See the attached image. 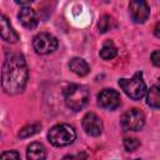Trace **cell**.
Listing matches in <instances>:
<instances>
[{"label": "cell", "instance_id": "cell-2", "mask_svg": "<svg viewBox=\"0 0 160 160\" xmlns=\"http://www.w3.org/2000/svg\"><path fill=\"white\" fill-rule=\"evenodd\" d=\"M64 100L69 109L79 111L85 108L89 101V90L84 85L71 84L64 92Z\"/></svg>", "mask_w": 160, "mask_h": 160}, {"label": "cell", "instance_id": "cell-8", "mask_svg": "<svg viewBox=\"0 0 160 160\" xmlns=\"http://www.w3.org/2000/svg\"><path fill=\"white\" fill-rule=\"evenodd\" d=\"M129 11L131 15V19L134 22L142 24L148 20L150 15V8L145 1L141 0H135L129 4Z\"/></svg>", "mask_w": 160, "mask_h": 160}, {"label": "cell", "instance_id": "cell-13", "mask_svg": "<svg viewBox=\"0 0 160 160\" xmlns=\"http://www.w3.org/2000/svg\"><path fill=\"white\" fill-rule=\"evenodd\" d=\"M69 68H70V70L74 72V74H76V75H79V76H85V75H88L89 74V65H88V62L84 60V59H81V58H72L70 61H69Z\"/></svg>", "mask_w": 160, "mask_h": 160}, {"label": "cell", "instance_id": "cell-16", "mask_svg": "<svg viewBox=\"0 0 160 160\" xmlns=\"http://www.w3.org/2000/svg\"><path fill=\"white\" fill-rule=\"evenodd\" d=\"M41 129V125L39 122H35V124H30V125H26L24 126L20 131H19V138L21 139H26V138H30L35 134H38Z\"/></svg>", "mask_w": 160, "mask_h": 160}, {"label": "cell", "instance_id": "cell-23", "mask_svg": "<svg viewBox=\"0 0 160 160\" xmlns=\"http://www.w3.org/2000/svg\"><path fill=\"white\" fill-rule=\"evenodd\" d=\"M132 160H140V159H132Z\"/></svg>", "mask_w": 160, "mask_h": 160}, {"label": "cell", "instance_id": "cell-12", "mask_svg": "<svg viewBox=\"0 0 160 160\" xmlns=\"http://www.w3.org/2000/svg\"><path fill=\"white\" fill-rule=\"evenodd\" d=\"M26 156L29 160H45L46 158V149L40 142H32L28 146Z\"/></svg>", "mask_w": 160, "mask_h": 160}, {"label": "cell", "instance_id": "cell-21", "mask_svg": "<svg viewBox=\"0 0 160 160\" xmlns=\"http://www.w3.org/2000/svg\"><path fill=\"white\" fill-rule=\"evenodd\" d=\"M61 160H76V159H75V156H72V155H65Z\"/></svg>", "mask_w": 160, "mask_h": 160}, {"label": "cell", "instance_id": "cell-1", "mask_svg": "<svg viewBox=\"0 0 160 160\" xmlns=\"http://www.w3.org/2000/svg\"><path fill=\"white\" fill-rule=\"evenodd\" d=\"M29 78L28 65L20 54H12L6 58L1 70V88L9 95H16L24 91Z\"/></svg>", "mask_w": 160, "mask_h": 160}, {"label": "cell", "instance_id": "cell-9", "mask_svg": "<svg viewBox=\"0 0 160 160\" xmlns=\"http://www.w3.org/2000/svg\"><path fill=\"white\" fill-rule=\"evenodd\" d=\"M82 129L90 136H99L102 132V121L95 112H88L82 118Z\"/></svg>", "mask_w": 160, "mask_h": 160}, {"label": "cell", "instance_id": "cell-10", "mask_svg": "<svg viewBox=\"0 0 160 160\" xmlns=\"http://www.w3.org/2000/svg\"><path fill=\"white\" fill-rule=\"evenodd\" d=\"M0 38L8 42H11V44H14L19 40L18 32L12 29L9 19L1 12H0Z\"/></svg>", "mask_w": 160, "mask_h": 160}, {"label": "cell", "instance_id": "cell-5", "mask_svg": "<svg viewBox=\"0 0 160 160\" xmlns=\"http://www.w3.org/2000/svg\"><path fill=\"white\" fill-rule=\"evenodd\" d=\"M145 124L144 112L139 109H130L120 118V125L125 131H139Z\"/></svg>", "mask_w": 160, "mask_h": 160}, {"label": "cell", "instance_id": "cell-3", "mask_svg": "<svg viewBox=\"0 0 160 160\" xmlns=\"http://www.w3.org/2000/svg\"><path fill=\"white\" fill-rule=\"evenodd\" d=\"M76 138L75 129L69 124H58L48 132V139L54 146H66L74 142Z\"/></svg>", "mask_w": 160, "mask_h": 160}, {"label": "cell", "instance_id": "cell-11", "mask_svg": "<svg viewBox=\"0 0 160 160\" xmlns=\"http://www.w3.org/2000/svg\"><path fill=\"white\" fill-rule=\"evenodd\" d=\"M18 18L22 24V26L29 30H32L38 26V22H39L38 15L30 6H22L18 14Z\"/></svg>", "mask_w": 160, "mask_h": 160}, {"label": "cell", "instance_id": "cell-15", "mask_svg": "<svg viewBox=\"0 0 160 160\" xmlns=\"http://www.w3.org/2000/svg\"><path fill=\"white\" fill-rule=\"evenodd\" d=\"M116 54H118V50L111 41L105 42L100 50V58L104 60H111L116 56Z\"/></svg>", "mask_w": 160, "mask_h": 160}, {"label": "cell", "instance_id": "cell-14", "mask_svg": "<svg viewBox=\"0 0 160 160\" xmlns=\"http://www.w3.org/2000/svg\"><path fill=\"white\" fill-rule=\"evenodd\" d=\"M146 104L154 109H159L160 106V89L159 85H152L146 94Z\"/></svg>", "mask_w": 160, "mask_h": 160}, {"label": "cell", "instance_id": "cell-18", "mask_svg": "<svg viewBox=\"0 0 160 160\" xmlns=\"http://www.w3.org/2000/svg\"><path fill=\"white\" fill-rule=\"evenodd\" d=\"M98 26H99V31H100V32H106V31L110 29V26H111V18H110L109 15H104V16L100 19Z\"/></svg>", "mask_w": 160, "mask_h": 160}, {"label": "cell", "instance_id": "cell-17", "mask_svg": "<svg viewBox=\"0 0 160 160\" xmlns=\"http://www.w3.org/2000/svg\"><path fill=\"white\" fill-rule=\"evenodd\" d=\"M140 146V141L136 138H125L124 139V148L126 151H135Z\"/></svg>", "mask_w": 160, "mask_h": 160}, {"label": "cell", "instance_id": "cell-6", "mask_svg": "<svg viewBox=\"0 0 160 160\" xmlns=\"http://www.w3.org/2000/svg\"><path fill=\"white\" fill-rule=\"evenodd\" d=\"M34 50L40 55H46L56 50L58 48V40L55 36L48 32H40L32 40Z\"/></svg>", "mask_w": 160, "mask_h": 160}, {"label": "cell", "instance_id": "cell-4", "mask_svg": "<svg viewBox=\"0 0 160 160\" xmlns=\"http://www.w3.org/2000/svg\"><path fill=\"white\" fill-rule=\"evenodd\" d=\"M119 86L132 100L141 99L146 92V85L142 79V72L140 71L135 72L130 79H119Z\"/></svg>", "mask_w": 160, "mask_h": 160}, {"label": "cell", "instance_id": "cell-22", "mask_svg": "<svg viewBox=\"0 0 160 160\" xmlns=\"http://www.w3.org/2000/svg\"><path fill=\"white\" fill-rule=\"evenodd\" d=\"M155 35L159 38V24L156 25V28H155Z\"/></svg>", "mask_w": 160, "mask_h": 160}, {"label": "cell", "instance_id": "cell-20", "mask_svg": "<svg viewBox=\"0 0 160 160\" xmlns=\"http://www.w3.org/2000/svg\"><path fill=\"white\" fill-rule=\"evenodd\" d=\"M151 61L155 66H160V51L159 50H155L151 54Z\"/></svg>", "mask_w": 160, "mask_h": 160}, {"label": "cell", "instance_id": "cell-7", "mask_svg": "<svg viewBox=\"0 0 160 160\" xmlns=\"http://www.w3.org/2000/svg\"><path fill=\"white\" fill-rule=\"evenodd\" d=\"M98 102L101 108L108 110H115L121 104L120 94L114 89H104L98 95Z\"/></svg>", "mask_w": 160, "mask_h": 160}, {"label": "cell", "instance_id": "cell-19", "mask_svg": "<svg viewBox=\"0 0 160 160\" xmlns=\"http://www.w3.org/2000/svg\"><path fill=\"white\" fill-rule=\"evenodd\" d=\"M0 160H21V158H20V154L18 151L9 150V151H5L0 155Z\"/></svg>", "mask_w": 160, "mask_h": 160}]
</instances>
